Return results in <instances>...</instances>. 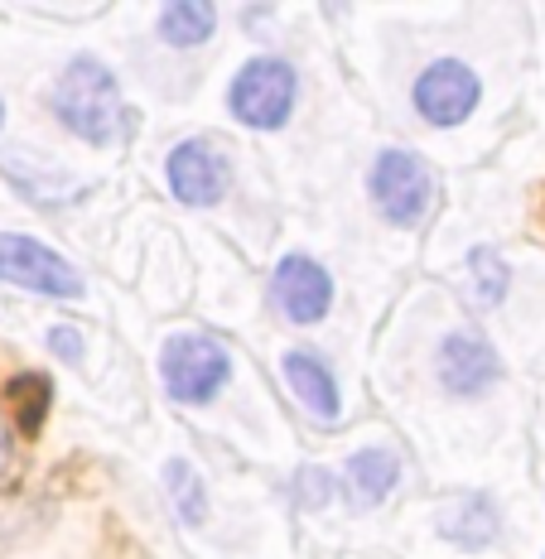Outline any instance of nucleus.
<instances>
[{
    "label": "nucleus",
    "mask_w": 545,
    "mask_h": 559,
    "mask_svg": "<svg viewBox=\"0 0 545 559\" xmlns=\"http://www.w3.org/2000/svg\"><path fill=\"white\" fill-rule=\"evenodd\" d=\"M54 111L87 145H111L116 126H121V87H116L111 68L92 53H78L54 83Z\"/></svg>",
    "instance_id": "f257e3e1"
},
{
    "label": "nucleus",
    "mask_w": 545,
    "mask_h": 559,
    "mask_svg": "<svg viewBox=\"0 0 545 559\" xmlns=\"http://www.w3.org/2000/svg\"><path fill=\"white\" fill-rule=\"evenodd\" d=\"M367 189H372L377 213L396 227L425 223V213L435 207V174L420 155H411V150H381Z\"/></svg>",
    "instance_id": "f03ea898"
},
{
    "label": "nucleus",
    "mask_w": 545,
    "mask_h": 559,
    "mask_svg": "<svg viewBox=\"0 0 545 559\" xmlns=\"http://www.w3.org/2000/svg\"><path fill=\"white\" fill-rule=\"evenodd\" d=\"M295 92H299L295 68H289L285 58H251V63H241V73L232 78L227 107L241 126H251V131H275V126H285L289 107H295Z\"/></svg>",
    "instance_id": "7ed1b4c3"
},
{
    "label": "nucleus",
    "mask_w": 545,
    "mask_h": 559,
    "mask_svg": "<svg viewBox=\"0 0 545 559\" xmlns=\"http://www.w3.org/2000/svg\"><path fill=\"white\" fill-rule=\"evenodd\" d=\"M159 377H165V391L183 405H208L217 391L227 386L232 377V357L223 343L213 337H193V333H179L165 343L159 353Z\"/></svg>",
    "instance_id": "20e7f679"
},
{
    "label": "nucleus",
    "mask_w": 545,
    "mask_h": 559,
    "mask_svg": "<svg viewBox=\"0 0 545 559\" xmlns=\"http://www.w3.org/2000/svg\"><path fill=\"white\" fill-rule=\"evenodd\" d=\"M0 280L20 285V289H34V295H49V299L83 295V275L58 251L44 247V241L20 237V231H0Z\"/></svg>",
    "instance_id": "39448f33"
},
{
    "label": "nucleus",
    "mask_w": 545,
    "mask_h": 559,
    "mask_svg": "<svg viewBox=\"0 0 545 559\" xmlns=\"http://www.w3.org/2000/svg\"><path fill=\"white\" fill-rule=\"evenodd\" d=\"M165 179H169V189H174L179 203L213 207V203H223V193L232 183V165L213 140H183V145L169 150Z\"/></svg>",
    "instance_id": "423d86ee"
},
{
    "label": "nucleus",
    "mask_w": 545,
    "mask_h": 559,
    "mask_svg": "<svg viewBox=\"0 0 545 559\" xmlns=\"http://www.w3.org/2000/svg\"><path fill=\"white\" fill-rule=\"evenodd\" d=\"M483 87L478 73L469 63H454V58H439L420 78H415V111L430 126H459L469 121V111L478 107Z\"/></svg>",
    "instance_id": "0eeeda50"
},
{
    "label": "nucleus",
    "mask_w": 545,
    "mask_h": 559,
    "mask_svg": "<svg viewBox=\"0 0 545 559\" xmlns=\"http://www.w3.org/2000/svg\"><path fill=\"white\" fill-rule=\"evenodd\" d=\"M271 299L281 305L289 323H319L333 305V280L319 261H309V255H285V261L275 265Z\"/></svg>",
    "instance_id": "6e6552de"
},
{
    "label": "nucleus",
    "mask_w": 545,
    "mask_h": 559,
    "mask_svg": "<svg viewBox=\"0 0 545 559\" xmlns=\"http://www.w3.org/2000/svg\"><path fill=\"white\" fill-rule=\"evenodd\" d=\"M497 377H502V362H497L488 337H478V333L445 337V347H439V381L454 395H483Z\"/></svg>",
    "instance_id": "1a4fd4ad"
},
{
    "label": "nucleus",
    "mask_w": 545,
    "mask_h": 559,
    "mask_svg": "<svg viewBox=\"0 0 545 559\" xmlns=\"http://www.w3.org/2000/svg\"><path fill=\"white\" fill-rule=\"evenodd\" d=\"M285 381H289V391L299 395V405H305L319 425H333V419H339V411H343L339 381L329 377V367H323L315 353H285Z\"/></svg>",
    "instance_id": "9d476101"
},
{
    "label": "nucleus",
    "mask_w": 545,
    "mask_h": 559,
    "mask_svg": "<svg viewBox=\"0 0 545 559\" xmlns=\"http://www.w3.org/2000/svg\"><path fill=\"white\" fill-rule=\"evenodd\" d=\"M439 531H445L454 545L483 550V545H493V535H497V511H493L488 497H463V502L445 507V516H439Z\"/></svg>",
    "instance_id": "9b49d317"
},
{
    "label": "nucleus",
    "mask_w": 545,
    "mask_h": 559,
    "mask_svg": "<svg viewBox=\"0 0 545 559\" xmlns=\"http://www.w3.org/2000/svg\"><path fill=\"white\" fill-rule=\"evenodd\" d=\"M213 25H217V5H208V0H174V5L159 10V39L174 44V49L203 44Z\"/></svg>",
    "instance_id": "f8f14e48"
},
{
    "label": "nucleus",
    "mask_w": 545,
    "mask_h": 559,
    "mask_svg": "<svg viewBox=\"0 0 545 559\" xmlns=\"http://www.w3.org/2000/svg\"><path fill=\"white\" fill-rule=\"evenodd\" d=\"M396 477H401V459L387 449H363L347 459V483H353V492L363 502H381L396 487Z\"/></svg>",
    "instance_id": "ddd939ff"
},
{
    "label": "nucleus",
    "mask_w": 545,
    "mask_h": 559,
    "mask_svg": "<svg viewBox=\"0 0 545 559\" xmlns=\"http://www.w3.org/2000/svg\"><path fill=\"white\" fill-rule=\"evenodd\" d=\"M5 401H10V411H15L20 429H25V435H39L44 415H49V381L34 377V371H25V377L10 381Z\"/></svg>",
    "instance_id": "4468645a"
},
{
    "label": "nucleus",
    "mask_w": 545,
    "mask_h": 559,
    "mask_svg": "<svg viewBox=\"0 0 545 559\" xmlns=\"http://www.w3.org/2000/svg\"><path fill=\"white\" fill-rule=\"evenodd\" d=\"M469 280H473V295H478V305L493 309L497 299L507 295V265H502V255H497L493 247L469 251Z\"/></svg>",
    "instance_id": "2eb2a0df"
},
{
    "label": "nucleus",
    "mask_w": 545,
    "mask_h": 559,
    "mask_svg": "<svg viewBox=\"0 0 545 559\" xmlns=\"http://www.w3.org/2000/svg\"><path fill=\"white\" fill-rule=\"evenodd\" d=\"M165 483H169V492H174V507H179V516L189 521V526H199L208 507H203V483L193 477V468L174 459L169 468H165Z\"/></svg>",
    "instance_id": "dca6fc26"
},
{
    "label": "nucleus",
    "mask_w": 545,
    "mask_h": 559,
    "mask_svg": "<svg viewBox=\"0 0 545 559\" xmlns=\"http://www.w3.org/2000/svg\"><path fill=\"white\" fill-rule=\"evenodd\" d=\"M333 497V477L323 468H305L299 473V502L305 507H323Z\"/></svg>",
    "instance_id": "f3484780"
},
{
    "label": "nucleus",
    "mask_w": 545,
    "mask_h": 559,
    "mask_svg": "<svg viewBox=\"0 0 545 559\" xmlns=\"http://www.w3.org/2000/svg\"><path fill=\"white\" fill-rule=\"evenodd\" d=\"M78 343H83V337H78L73 329H54L49 333V347L63 357V362H78V357H83V347H78Z\"/></svg>",
    "instance_id": "a211bd4d"
},
{
    "label": "nucleus",
    "mask_w": 545,
    "mask_h": 559,
    "mask_svg": "<svg viewBox=\"0 0 545 559\" xmlns=\"http://www.w3.org/2000/svg\"><path fill=\"white\" fill-rule=\"evenodd\" d=\"M10 459H15V444H10V429H5V415H0V473L10 468Z\"/></svg>",
    "instance_id": "6ab92c4d"
},
{
    "label": "nucleus",
    "mask_w": 545,
    "mask_h": 559,
    "mask_svg": "<svg viewBox=\"0 0 545 559\" xmlns=\"http://www.w3.org/2000/svg\"><path fill=\"white\" fill-rule=\"evenodd\" d=\"M0 126H5V102H0Z\"/></svg>",
    "instance_id": "aec40b11"
}]
</instances>
